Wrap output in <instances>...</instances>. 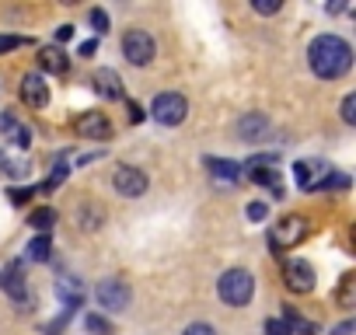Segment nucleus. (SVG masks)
Instances as JSON below:
<instances>
[{
	"mask_svg": "<svg viewBox=\"0 0 356 335\" xmlns=\"http://www.w3.org/2000/svg\"><path fill=\"white\" fill-rule=\"evenodd\" d=\"M335 304H339V307H353V304H356V276H353V272H346V276L339 279Z\"/></svg>",
	"mask_w": 356,
	"mask_h": 335,
	"instance_id": "obj_19",
	"label": "nucleus"
},
{
	"mask_svg": "<svg viewBox=\"0 0 356 335\" xmlns=\"http://www.w3.org/2000/svg\"><path fill=\"white\" fill-rule=\"evenodd\" d=\"M25 42H29L25 35H0V53H11V49H18Z\"/></svg>",
	"mask_w": 356,
	"mask_h": 335,
	"instance_id": "obj_27",
	"label": "nucleus"
},
{
	"mask_svg": "<svg viewBox=\"0 0 356 335\" xmlns=\"http://www.w3.org/2000/svg\"><path fill=\"white\" fill-rule=\"evenodd\" d=\"M29 224H32L35 231H53V224H56V210L42 206V210H35V213L29 217Z\"/></svg>",
	"mask_w": 356,
	"mask_h": 335,
	"instance_id": "obj_23",
	"label": "nucleus"
},
{
	"mask_svg": "<svg viewBox=\"0 0 356 335\" xmlns=\"http://www.w3.org/2000/svg\"><path fill=\"white\" fill-rule=\"evenodd\" d=\"M56 293H60V300H63L67 307H81V304H84V286H81L77 279H70V276H63V279L56 283Z\"/></svg>",
	"mask_w": 356,
	"mask_h": 335,
	"instance_id": "obj_18",
	"label": "nucleus"
},
{
	"mask_svg": "<svg viewBox=\"0 0 356 335\" xmlns=\"http://www.w3.org/2000/svg\"><path fill=\"white\" fill-rule=\"evenodd\" d=\"M304 238H307V220H304V217H283V220L273 224V231H269V245H273L276 252H290V248H297Z\"/></svg>",
	"mask_w": 356,
	"mask_h": 335,
	"instance_id": "obj_3",
	"label": "nucleus"
},
{
	"mask_svg": "<svg viewBox=\"0 0 356 335\" xmlns=\"http://www.w3.org/2000/svg\"><path fill=\"white\" fill-rule=\"evenodd\" d=\"M0 286L8 290V297L15 300V304H32V293H29V283H25V269L15 262V265H8V272L0 276Z\"/></svg>",
	"mask_w": 356,
	"mask_h": 335,
	"instance_id": "obj_10",
	"label": "nucleus"
},
{
	"mask_svg": "<svg viewBox=\"0 0 356 335\" xmlns=\"http://www.w3.org/2000/svg\"><path fill=\"white\" fill-rule=\"evenodd\" d=\"M283 283L293 293H311L314 290V265L304 259H286L283 262Z\"/></svg>",
	"mask_w": 356,
	"mask_h": 335,
	"instance_id": "obj_7",
	"label": "nucleus"
},
{
	"mask_svg": "<svg viewBox=\"0 0 356 335\" xmlns=\"http://www.w3.org/2000/svg\"><path fill=\"white\" fill-rule=\"evenodd\" d=\"M84 328H88L91 335H112V325H108L102 314H88V318H84Z\"/></svg>",
	"mask_w": 356,
	"mask_h": 335,
	"instance_id": "obj_24",
	"label": "nucleus"
},
{
	"mask_svg": "<svg viewBox=\"0 0 356 335\" xmlns=\"http://www.w3.org/2000/svg\"><path fill=\"white\" fill-rule=\"evenodd\" d=\"M91 25H95V32H108V15L105 11H91Z\"/></svg>",
	"mask_w": 356,
	"mask_h": 335,
	"instance_id": "obj_31",
	"label": "nucleus"
},
{
	"mask_svg": "<svg viewBox=\"0 0 356 335\" xmlns=\"http://www.w3.org/2000/svg\"><path fill=\"white\" fill-rule=\"evenodd\" d=\"M39 63H42V70H49V74H67V70H70L67 53L56 49V46H46V49L39 53Z\"/></svg>",
	"mask_w": 356,
	"mask_h": 335,
	"instance_id": "obj_16",
	"label": "nucleus"
},
{
	"mask_svg": "<svg viewBox=\"0 0 356 335\" xmlns=\"http://www.w3.org/2000/svg\"><path fill=\"white\" fill-rule=\"evenodd\" d=\"M0 172H4L8 179H29L32 175V161L22 154V150H8V147H0Z\"/></svg>",
	"mask_w": 356,
	"mask_h": 335,
	"instance_id": "obj_13",
	"label": "nucleus"
},
{
	"mask_svg": "<svg viewBox=\"0 0 356 335\" xmlns=\"http://www.w3.org/2000/svg\"><path fill=\"white\" fill-rule=\"evenodd\" d=\"M0 140H4L8 150H25L32 143V129L22 119H15V115L4 112V115H0Z\"/></svg>",
	"mask_w": 356,
	"mask_h": 335,
	"instance_id": "obj_9",
	"label": "nucleus"
},
{
	"mask_svg": "<svg viewBox=\"0 0 356 335\" xmlns=\"http://www.w3.org/2000/svg\"><path fill=\"white\" fill-rule=\"evenodd\" d=\"M266 129H269V119H266L262 112H248V115L238 122V133H241L245 140H262Z\"/></svg>",
	"mask_w": 356,
	"mask_h": 335,
	"instance_id": "obj_15",
	"label": "nucleus"
},
{
	"mask_svg": "<svg viewBox=\"0 0 356 335\" xmlns=\"http://www.w3.org/2000/svg\"><path fill=\"white\" fill-rule=\"evenodd\" d=\"M248 217H252V220H262V217H266V206H262V203H252V206H248Z\"/></svg>",
	"mask_w": 356,
	"mask_h": 335,
	"instance_id": "obj_33",
	"label": "nucleus"
},
{
	"mask_svg": "<svg viewBox=\"0 0 356 335\" xmlns=\"http://www.w3.org/2000/svg\"><path fill=\"white\" fill-rule=\"evenodd\" d=\"M307 63L311 70L321 77V81H339L349 67H353V49L346 39L339 35H318L311 46H307Z\"/></svg>",
	"mask_w": 356,
	"mask_h": 335,
	"instance_id": "obj_1",
	"label": "nucleus"
},
{
	"mask_svg": "<svg viewBox=\"0 0 356 335\" xmlns=\"http://www.w3.org/2000/svg\"><path fill=\"white\" fill-rule=\"evenodd\" d=\"M49 255H53V245H49L46 234L35 238V241L29 245V262H49Z\"/></svg>",
	"mask_w": 356,
	"mask_h": 335,
	"instance_id": "obj_22",
	"label": "nucleus"
},
{
	"mask_svg": "<svg viewBox=\"0 0 356 335\" xmlns=\"http://www.w3.org/2000/svg\"><path fill=\"white\" fill-rule=\"evenodd\" d=\"M95 49H98V42H95V39H88V42H84V46H81V56H91V53H95Z\"/></svg>",
	"mask_w": 356,
	"mask_h": 335,
	"instance_id": "obj_36",
	"label": "nucleus"
},
{
	"mask_svg": "<svg viewBox=\"0 0 356 335\" xmlns=\"http://www.w3.org/2000/svg\"><path fill=\"white\" fill-rule=\"evenodd\" d=\"M342 122H356V95H346L342 98Z\"/></svg>",
	"mask_w": 356,
	"mask_h": 335,
	"instance_id": "obj_26",
	"label": "nucleus"
},
{
	"mask_svg": "<svg viewBox=\"0 0 356 335\" xmlns=\"http://www.w3.org/2000/svg\"><path fill=\"white\" fill-rule=\"evenodd\" d=\"M150 115H154L161 126H178V122L189 115V101H186L182 95H175V91H164V95L154 98Z\"/></svg>",
	"mask_w": 356,
	"mask_h": 335,
	"instance_id": "obj_4",
	"label": "nucleus"
},
{
	"mask_svg": "<svg viewBox=\"0 0 356 335\" xmlns=\"http://www.w3.org/2000/svg\"><path fill=\"white\" fill-rule=\"evenodd\" d=\"M77 133H81L84 140H108V136H112V122H108L105 112H84V115L77 119Z\"/></svg>",
	"mask_w": 356,
	"mask_h": 335,
	"instance_id": "obj_12",
	"label": "nucleus"
},
{
	"mask_svg": "<svg viewBox=\"0 0 356 335\" xmlns=\"http://www.w3.org/2000/svg\"><path fill=\"white\" fill-rule=\"evenodd\" d=\"M129 122H143V108H140L136 101L129 105Z\"/></svg>",
	"mask_w": 356,
	"mask_h": 335,
	"instance_id": "obj_34",
	"label": "nucleus"
},
{
	"mask_svg": "<svg viewBox=\"0 0 356 335\" xmlns=\"http://www.w3.org/2000/svg\"><path fill=\"white\" fill-rule=\"evenodd\" d=\"M186 335H217V328H210V325L196 321V325H189V328H186Z\"/></svg>",
	"mask_w": 356,
	"mask_h": 335,
	"instance_id": "obj_32",
	"label": "nucleus"
},
{
	"mask_svg": "<svg viewBox=\"0 0 356 335\" xmlns=\"http://www.w3.org/2000/svg\"><path fill=\"white\" fill-rule=\"evenodd\" d=\"M217 290H220V300H224V304L245 307V304L252 300V293H255V279H252V272H245V269H227V272L220 276Z\"/></svg>",
	"mask_w": 356,
	"mask_h": 335,
	"instance_id": "obj_2",
	"label": "nucleus"
},
{
	"mask_svg": "<svg viewBox=\"0 0 356 335\" xmlns=\"http://www.w3.org/2000/svg\"><path fill=\"white\" fill-rule=\"evenodd\" d=\"M346 186H349V179H346V175H328V179L314 182L311 189H346Z\"/></svg>",
	"mask_w": 356,
	"mask_h": 335,
	"instance_id": "obj_25",
	"label": "nucleus"
},
{
	"mask_svg": "<svg viewBox=\"0 0 356 335\" xmlns=\"http://www.w3.org/2000/svg\"><path fill=\"white\" fill-rule=\"evenodd\" d=\"M122 53H126V60L133 63V67H147L150 60H154V39L147 35V32H126L122 35Z\"/></svg>",
	"mask_w": 356,
	"mask_h": 335,
	"instance_id": "obj_8",
	"label": "nucleus"
},
{
	"mask_svg": "<svg viewBox=\"0 0 356 335\" xmlns=\"http://www.w3.org/2000/svg\"><path fill=\"white\" fill-rule=\"evenodd\" d=\"M349 332H353V321H342V325H335L328 335H349Z\"/></svg>",
	"mask_w": 356,
	"mask_h": 335,
	"instance_id": "obj_35",
	"label": "nucleus"
},
{
	"mask_svg": "<svg viewBox=\"0 0 356 335\" xmlns=\"http://www.w3.org/2000/svg\"><path fill=\"white\" fill-rule=\"evenodd\" d=\"M112 186H115L119 196H126V199H140V196L147 193V175L140 172V168H133V164H119V168H115V175H112Z\"/></svg>",
	"mask_w": 356,
	"mask_h": 335,
	"instance_id": "obj_6",
	"label": "nucleus"
},
{
	"mask_svg": "<svg viewBox=\"0 0 356 335\" xmlns=\"http://www.w3.org/2000/svg\"><path fill=\"white\" fill-rule=\"evenodd\" d=\"M95 88H98V95H105L108 101L122 98V81H119L115 70H98V74H95Z\"/></svg>",
	"mask_w": 356,
	"mask_h": 335,
	"instance_id": "obj_14",
	"label": "nucleus"
},
{
	"mask_svg": "<svg viewBox=\"0 0 356 335\" xmlns=\"http://www.w3.org/2000/svg\"><path fill=\"white\" fill-rule=\"evenodd\" d=\"M266 335H290V328H286V321L269 318V321H266Z\"/></svg>",
	"mask_w": 356,
	"mask_h": 335,
	"instance_id": "obj_28",
	"label": "nucleus"
},
{
	"mask_svg": "<svg viewBox=\"0 0 356 335\" xmlns=\"http://www.w3.org/2000/svg\"><path fill=\"white\" fill-rule=\"evenodd\" d=\"M70 35H74V28H70V25H63V28H60V32H56V39H60V42H67V39H70Z\"/></svg>",
	"mask_w": 356,
	"mask_h": 335,
	"instance_id": "obj_37",
	"label": "nucleus"
},
{
	"mask_svg": "<svg viewBox=\"0 0 356 335\" xmlns=\"http://www.w3.org/2000/svg\"><path fill=\"white\" fill-rule=\"evenodd\" d=\"M259 15H276L280 11V0H255V4H252Z\"/></svg>",
	"mask_w": 356,
	"mask_h": 335,
	"instance_id": "obj_29",
	"label": "nucleus"
},
{
	"mask_svg": "<svg viewBox=\"0 0 356 335\" xmlns=\"http://www.w3.org/2000/svg\"><path fill=\"white\" fill-rule=\"evenodd\" d=\"M314 172H318V164H314V161H300V164H293V179H297V186H300V189H311V186H314Z\"/></svg>",
	"mask_w": 356,
	"mask_h": 335,
	"instance_id": "obj_20",
	"label": "nucleus"
},
{
	"mask_svg": "<svg viewBox=\"0 0 356 335\" xmlns=\"http://www.w3.org/2000/svg\"><path fill=\"white\" fill-rule=\"evenodd\" d=\"M95 297H98V304H102L105 311H126V307H129V300H133V293H129L126 279H119V276L102 279V283H98V290H95Z\"/></svg>",
	"mask_w": 356,
	"mask_h": 335,
	"instance_id": "obj_5",
	"label": "nucleus"
},
{
	"mask_svg": "<svg viewBox=\"0 0 356 335\" xmlns=\"http://www.w3.org/2000/svg\"><path fill=\"white\" fill-rule=\"evenodd\" d=\"M18 91H22V101L32 105V108L49 105V84H46V77H39V74H25Z\"/></svg>",
	"mask_w": 356,
	"mask_h": 335,
	"instance_id": "obj_11",
	"label": "nucleus"
},
{
	"mask_svg": "<svg viewBox=\"0 0 356 335\" xmlns=\"http://www.w3.org/2000/svg\"><path fill=\"white\" fill-rule=\"evenodd\" d=\"M207 168L213 172V179H224V182H238L241 179V164L238 161H227V157H210Z\"/></svg>",
	"mask_w": 356,
	"mask_h": 335,
	"instance_id": "obj_17",
	"label": "nucleus"
},
{
	"mask_svg": "<svg viewBox=\"0 0 356 335\" xmlns=\"http://www.w3.org/2000/svg\"><path fill=\"white\" fill-rule=\"evenodd\" d=\"M286 328H293V332H300V335H318V325L307 321V318H300L293 307H286Z\"/></svg>",
	"mask_w": 356,
	"mask_h": 335,
	"instance_id": "obj_21",
	"label": "nucleus"
},
{
	"mask_svg": "<svg viewBox=\"0 0 356 335\" xmlns=\"http://www.w3.org/2000/svg\"><path fill=\"white\" fill-rule=\"evenodd\" d=\"M8 196H11V203H15V206H22V203H29V199L35 196V189H11Z\"/></svg>",
	"mask_w": 356,
	"mask_h": 335,
	"instance_id": "obj_30",
	"label": "nucleus"
}]
</instances>
